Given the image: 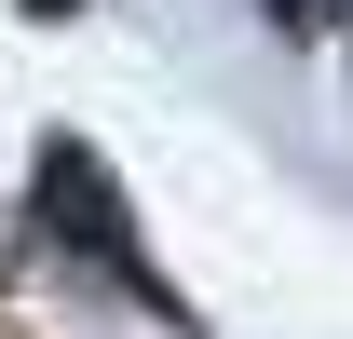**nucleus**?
<instances>
[{"label":"nucleus","instance_id":"1","mask_svg":"<svg viewBox=\"0 0 353 339\" xmlns=\"http://www.w3.org/2000/svg\"><path fill=\"white\" fill-rule=\"evenodd\" d=\"M41 231H54V245H82L95 271H123V285L150 298V258H136V231H123V190H109V163H95L82 136H54V150H41Z\"/></svg>","mask_w":353,"mask_h":339},{"label":"nucleus","instance_id":"2","mask_svg":"<svg viewBox=\"0 0 353 339\" xmlns=\"http://www.w3.org/2000/svg\"><path fill=\"white\" fill-rule=\"evenodd\" d=\"M41 14H68V0H41Z\"/></svg>","mask_w":353,"mask_h":339}]
</instances>
